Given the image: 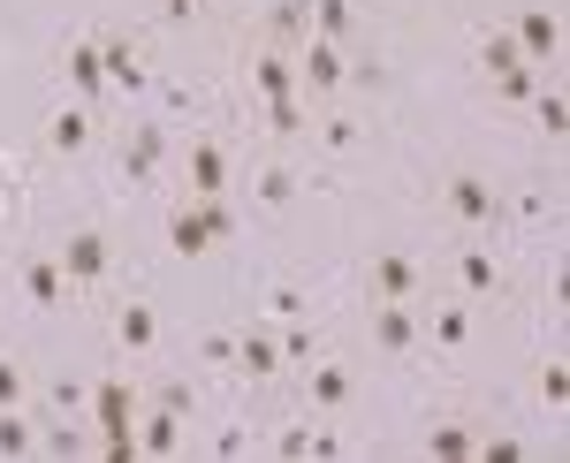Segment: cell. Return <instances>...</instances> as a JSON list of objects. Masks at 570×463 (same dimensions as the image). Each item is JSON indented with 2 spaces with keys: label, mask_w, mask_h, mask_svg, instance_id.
I'll return each instance as SVG.
<instances>
[{
  "label": "cell",
  "mask_w": 570,
  "mask_h": 463,
  "mask_svg": "<svg viewBox=\"0 0 570 463\" xmlns=\"http://www.w3.org/2000/svg\"><path fill=\"white\" fill-rule=\"evenodd\" d=\"M137 387L122 373H107L91 387V425H99V456H137Z\"/></svg>",
  "instance_id": "6da1fadb"
},
{
  "label": "cell",
  "mask_w": 570,
  "mask_h": 463,
  "mask_svg": "<svg viewBox=\"0 0 570 463\" xmlns=\"http://www.w3.org/2000/svg\"><path fill=\"white\" fill-rule=\"evenodd\" d=\"M228 228H236V220H228L220 198H183V206L168 213V244H176L183 258H206L214 244H228Z\"/></svg>",
  "instance_id": "7a4b0ae2"
},
{
  "label": "cell",
  "mask_w": 570,
  "mask_h": 463,
  "mask_svg": "<svg viewBox=\"0 0 570 463\" xmlns=\"http://www.w3.org/2000/svg\"><path fill=\"white\" fill-rule=\"evenodd\" d=\"M365 289L381 296V304H419L426 296V266L403 252H373L365 258Z\"/></svg>",
  "instance_id": "3957f363"
},
{
  "label": "cell",
  "mask_w": 570,
  "mask_h": 463,
  "mask_svg": "<svg viewBox=\"0 0 570 463\" xmlns=\"http://www.w3.org/2000/svg\"><path fill=\"white\" fill-rule=\"evenodd\" d=\"M441 206H449V220H464V228H487V220L502 213V198H494L487 175H449V183H441Z\"/></svg>",
  "instance_id": "277c9868"
},
{
  "label": "cell",
  "mask_w": 570,
  "mask_h": 463,
  "mask_svg": "<svg viewBox=\"0 0 570 463\" xmlns=\"http://www.w3.org/2000/svg\"><path fill=\"white\" fill-rule=\"evenodd\" d=\"M335 85H351V53L335 39H312L297 53V91H335Z\"/></svg>",
  "instance_id": "5b68a950"
},
{
  "label": "cell",
  "mask_w": 570,
  "mask_h": 463,
  "mask_svg": "<svg viewBox=\"0 0 570 463\" xmlns=\"http://www.w3.org/2000/svg\"><path fill=\"white\" fill-rule=\"evenodd\" d=\"M183 418L190 411H176V403H153V411H137V456H176L183 449Z\"/></svg>",
  "instance_id": "8992f818"
},
{
  "label": "cell",
  "mask_w": 570,
  "mask_h": 463,
  "mask_svg": "<svg viewBox=\"0 0 570 463\" xmlns=\"http://www.w3.org/2000/svg\"><path fill=\"white\" fill-rule=\"evenodd\" d=\"M373 342H381V357H411V349H419V312L373 296Z\"/></svg>",
  "instance_id": "52a82bcc"
},
{
  "label": "cell",
  "mask_w": 570,
  "mask_h": 463,
  "mask_svg": "<svg viewBox=\"0 0 570 463\" xmlns=\"http://www.w3.org/2000/svg\"><path fill=\"white\" fill-rule=\"evenodd\" d=\"M510 46H518L525 61H556V53H563V23H556V8H525L518 31H510Z\"/></svg>",
  "instance_id": "ba28073f"
},
{
  "label": "cell",
  "mask_w": 570,
  "mask_h": 463,
  "mask_svg": "<svg viewBox=\"0 0 570 463\" xmlns=\"http://www.w3.org/2000/svg\"><path fill=\"white\" fill-rule=\"evenodd\" d=\"M228 152H220V145H190V152H183V190H190V198H220V190H228Z\"/></svg>",
  "instance_id": "9c48e42d"
},
{
  "label": "cell",
  "mask_w": 570,
  "mask_h": 463,
  "mask_svg": "<svg viewBox=\"0 0 570 463\" xmlns=\"http://www.w3.org/2000/svg\"><path fill=\"white\" fill-rule=\"evenodd\" d=\"M53 258H61V274H69V282H99V274L115 266V252H107V236H99V228H77Z\"/></svg>",
  "instance_id": "30bf717a"
},
{
  "label": "cell",
  "mask_w": 570,
  "mask_h": 463,
  "mask_svg": "<svg viewBox=\"0 0 570 463\" xmlns=\"http://www.w3.org/2000/svg\"><path fill=\"white\" fill-rule=\"evenodd\" d=\"M282 365H289V357H282V335H266V327H252V335H236V373L274 380Z\"/></svg>",
  "instance_id": "8fae6325"
},
{
  "label": "cell",
  "mask_w": 570,
  "mask_h": 463,
  "mask_svg": "<svg viewBox=\"0 0 570 463\" xmlns=\"http://www.w3.org/2000/svg\"><path fill=\"white\" fill-rule=\"evenodd\" d=\"M305 395L320 403V411H343L357 395V373L351 365H305Z\"/></svg>",
  "instance_id": "7c38bea8"
},
{
  "label": "cell",
  "mask_w": 570,
  "mask_h": 463,
  "mask_svg": "<svg viewBox=\"0 0 570 463\" xmlns=\"http://www.w3.org/2000/svg\"><path fill=\"white\" fill-rule=\"evenodd\" d=\"M61 289H69L61 258H31V266H23V296H31L39 312H61Z\"/></svg>",
  "instance_id": "4fadbf2b"
},
{
  "label": "cell",
  "mask_w": 570,
  "mask_h": 463,
  "mask_svg": "<svg viewBox=\"0 0 570 463\" xmlns=\"http://www.w3.org/2000/svg\"><path fill=\"white\" fill-rule=\"evenodd\" d=\"M99 61H107V85L145 91V61H137V46H130V39H99Z\"/></svg>",
  "instance_id": "5bb4252c"
},
{
  "label": "cell",
  "mask_w": 570,
  "mask_h": 463,
  "mask_svg": "<svg viewBox=\"0 0 570 463\" xmlns=\"http://www.w3.org/2000/svg\"><path fill=\"white\" fill-rule=\"evenodd\" d=\"M252 85H259L266 99H289V91H297V53H259V61H252Z\"/></svg>",
  "instance_id": "9a60e30c"
},
{
  "label": "cell",
  "mask_w": 570,
  "mask_h": 463,
  "mask_svg": "<svg viewBox=\"0 0 570 463\" xmlns=\"http://www.w3.org/2000/svg\"><path fill=\"white\" fill-rule=\"evenodd\" d=\"M472 449H480V433H472L464 418H441L434 433H426V456H441V463H464Z\"/></svg>",
  "instance_id": "2e32d148"
},
{
  "label": "cell",
  "mask_w": 570,
  "mask_h": 463,
  "mask_svg": "<svg viewBox=\"0 0 570 463\" xmlns=\"http://www.w3.org/2000/svg\"><path fill=\"white\" fill-rule=\"evenodd\" d=\"M115 342H122V349H153V342H160L153 304H122V312H115Z\"/></svg>",
  "instance_id": "e0dca14e"
},
{
  "label": "cell",
  "mask_w": 570,
  "mask_h": 463,
  "mask_svg": "<svg viewBox=\"0 0 570 463\" xmlns=\"http://www.w3.org/2000/svg\"><path fill=\"white\" fill-rule=\"evenodd\" d=\"M69 85L85 91V99H99V85H107V61H99V39H77V46H69Z\"/></svg>",
  "instance_id": "ac0fdd59"
},
{
  "label": "cell",
  "mask_w": 570,
  "mask_h": 463,
  "mask_svg": "<svg viewBox=\"0 0 570 463\" xmlns=\"http://www.w3.org/2000/svg\"><path fill=\"white\" fill-rule=\"evenodd\" d=\"M46 145H53V152H85L91 145V115L85 107H61V115L46 122Z\"/></svg>",
  "instance_id": "d6986e66"
},
{
  "label": "cell",
  "mask_w": 570,
  "mask_h": 463,
  "mask_svg": "<svg viewBox=\"0 0 570 463\" xmlns=\"http://www.w3.org/2000/svg\"><path fill=\"white\" fill-rule=\"evenodd\" d=\"M456 282H464V296H494L502 289V266L487 252H456Z\"/></svg>",
  "instance_id": "ffe728a7"
},
{
  "label": "cell",
  "mask_w": 570,
  "mask_h": 463,
  "mask_svg": "<svg viewBox=\"0 0 570 463\" xmlns=\"http://www.w3.org/2000/svg\"><path fill=\"white\" fill-rule=\"evenodd\" d=\"M312 16H320V39H335V46L357 31V8H351V0H312Z\"/></svg>",
  "instance_id": "44dd1931"
},
{
  "label": "cell",
  "mask_w": 570,
  "mask_h": 463,
  "mask_svg": "<svg viewBox=\"0 0 570 463\" xmlns=\"http://www.w3.org/2000/svg\"><path fill=\"white\" fill-rule=\"evenodd\" d=\"M31 449H39L31 418H23V411H0V456H31Z\"/></svg>",
  "instance_id": "7402d4cb"
},
{
  "label": "cell",
  "mask_w": 570,
  "mask_h": 463,
  "mask_svg": "<svg viewBox=\"0 0 570 463\" xmlns=\"http://www.w3.org/2000/svg\"><path fill=\"white\" fill-rule=\"evenodd\" d=\"M266 129L274 137H305V99L289 91V99H266Z\"/></svg>",
  "instance_id": "603a6c76"
},
{
  "label": "cell",
  "mask_w": 570,
  "mask_h": 463,
  "mask_svg": "<svg viewBox=\"0 0 570 463\" xmlns=\"http://www.w3.org/2000/svg\"><path fill=\"white\" fill-rule=\"evenodd\" d=\"M532 107H540V129H548V137H563V129H570V99H563V91H532Z\"/></svg>",
  "instance_id": "cb8c5ba5"
},
{
  "label": "cell",
  "mask_w": 570,
  "mask_h": 463,
  "mask_svg": "<svg viewBox=\"0 0 570 463\" xmlns=\"http://www.w3.org/2000/svg\"><path fill=\"white\" fill-rule=\"evenodd\" d=\"M23 395H31V380L16 357H0V411H23Z\"/></svg>",
  "instance_id": "d4e9b609"
},
{
  "label": "cell",
  "mask_w": 570,
  "mask_h": 463,
  "mask_svg": "<svg viewBox=\"0 0 570 463\" xmlns=\"http://www.w3.org/2000/svg\"><path fill=\"white\" fill-rule=\"evenodd\" d=\"M540 403H548V411H563V403H570V373H563V365H540Z\"/></svg>",
  "instance_id": "484cf974"
},
{
  "label": "cell",
  "mask_w": 570,
  "mask_h": 463,
  "mask_svg": "<svg viewBox=\"0 0 570 463\" xmlns=\"http://www.w3.org/2000/svg\"><path fill=\"white\" fill-rule=\"evenodd\" d=\"M494 85L510 91V99H532V91H540V69H532V61H518V69H502Z\"/></svg>",
  "instance_id": "4316f807"
},
{
  "label": "cell",
  "mask_w": 570,
  "mask_h": 463,
  "mask_svg": "<svg viewBox=\"0 0 570 463\" xmlns=\"http://www.w3.org/2000/svg\"><path fill=\"white\" fill-rule=\"evenodd\" d=\"M289 190H297V175H289V168H266L259 175V198H266V206H282Z\"/></svg>",
  "instance_id": "83f0119b"
},
{
  "label": "cell",
  "mask_w": 570,
  "mask_h": 463,
  "mask_svg": "<svg viewBox=\"0 0 570 463\" xmlns=\"http://www.w3.org/2000/svg\"><path fill=\"white\" fill-rule=\"evenodd\" d=\"M518 61H525V53L510 39H487V77H502V69H518Z\"/></svg>",
  "instance_id": "f1b7e54d"
},
{
  "label": "cell",
  "mask_w": 570,
  "mask_h": 463,
  "mask_svg": "<svg viewBox=\"0 0 570 463\" xmlns=\"http://www.w3.org/2000/svg\"><path fill=\"white\" fill-rule=\"evenodd\" d=\"M434 335H441V342H464V335H472V319H464V312L449 304V312H441V319H434Z\"/></svg>",
  "instance_id": "f546056e"
},
{
  "label": "cell",
  "mask_w": 570,
  "mask_h": 463,
  "mask_svg": "<svg viewBox=\"0 0 570 463\" xmlns=\"http://www.w3.org/2000/svg\"><path fill=\"white\" fill-rule=\"evenodd\" d=\"M282 357H289V365H312V335H305V327L282 335Z\"/></svg>",
  "instance_id": "4dcf8cb0"
},
{
  "label": "cell",
  "mask_w": 570,
  "mask_h": 463,
  "mask_svg": "<svg viewBox=\"0 0 570 463\" xmlns=\"http://www.w3.org/2000/svg\"><path fill=\"white\" fill-rule=\"evenodd\" d=\"M266 312H274V319H297V312H305V296H297V289H274V296H266Z\"/></svg>",
  "instance_id": "1f68e13d"
},
{
  "label": "cell",
  "mask_w": 570,
  "mask_h": 463,
  "mask_svg": "<svg viewBox=\"0 0 570 463\" xmlns=\"http://www.w3.org/2000/svg\"><path fill=\"white\" fill-rule=\"evenodd\" d=\"M472 456H487V463H518V441H480Z\"/></svg>",
  "instance_id": "d6a6232c"
}]
</instances>
